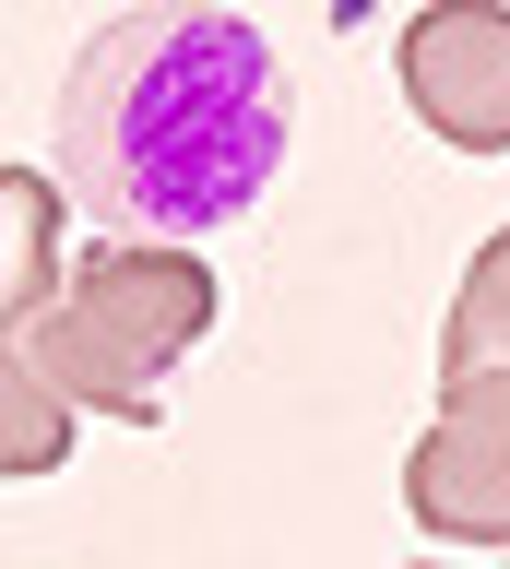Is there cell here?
Wrapping results in <instances>:
<instances>
[{
	"instance_id": "obj_1",
	"label": "cell",
	"mask_w": 510,
	"mask_h": 569,
	"mask_svg": "<svg viewBox=\"0 0 510 569\" xmlns=\"http://www.w3.org/2000/svg\"><path fill=\"white\" fill-rule=\"evenodd\" d=\"M286 131L297 96L261 24L214 0L119 12L60 83V190L108 238H214L273 190Z\"/></svg>"
},
{
	"instance_id": "obj_2",
	"label": "cell",
	"mask_w": 510,
	"mask_h": 569,
	"mask_svg": "<svg viewBox=\"0 0 510 569\" xmlns=\"http://www.w3.org/2000/svg\"><path fill=\"white\" fill-rule=\"evenodd\" d=\"M202 332H214V273L190 261V238H108L72 273L60 309L12 320V345L37 356L72 403H96V416H119V427L167 416V368H179Z\"/></svg>"
},
{
	"instance_id": "obj_3",
	"label": "cell",
	"mask_w": 510,
	"mask_h": 569,
	"mask_svg": "<svg viewBox=\"0 0 510 569\" xmlns=\"http://www.w3.org/2000/svg\"><path fill=\"white\" fill-rule=\"evenodd\" d=\"M403 510L451 546H510V356L439 368V416L403 462Z\"/></svg>"
},
{
	"instance_id": "obj_4",
	"label": "cell",
	"mask_w": 510,
	"mask_h": 569,
	"mask_svg": "<svg viewBox=\"0 0 510 569\" xmlns=\"http://www.w3.org/2000/svg\"><path fill=\"white\" fill-rule=\"evenodd\" d=\"M403 107L463 154H510V0H428L403 24Z\"/></svg>"
},
{
	"instance_id": "obj_5",
	"label": "cell",
	"mask_w": 510,
	"mask_h": 569,
	"mask_svg": "<svg viewBox=\"0 0 510 569\" xmlns=\"http://www.w3.org/2000/svg\"><path fill=\"white\" fill-rule=\"evenodd\" d=\"M60 451H72V391L12 345V368H0V475H60Z\"/></svg>"
},
{
	"instance_id": "obj_6",
	"label": "cell",
	"mask_w": 510,
	"mask_h": 569,
	"mask_svg": "<svg viewBox=\"0 0 510 569\" xmlns=\"http://www.w3.org/2000/svg\"><path fill=\"white\" fill-rule=\"evenodd\" d=\"M510 356V238L474 249V273L451 284V320H439V368H487Z\"/></svg>"
},
{
	"instance_id": "obj_7",
	"label": "cell",
	"mask_w": 510,
	"mask_h": 569,
	"mask_svg": "<svg viewBox=\"0 0 510 569\" xmlns=\"http://www.w3.org/2000/svg\"><path fill=\"white\" fill-rule=\"evenodd\" d=\"M0 202H12V284H0V297H12V320H24V309H48V213H60V190H48L37 167H12Z\"/></svg>"
}]
</instances>
